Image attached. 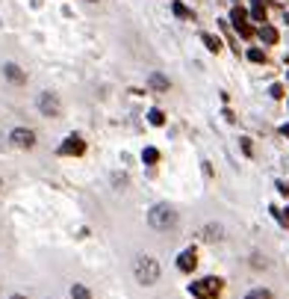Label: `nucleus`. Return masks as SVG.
<instances>
[{
    "mask_svg": "<svg viewBox=\"0 0 289 299\" xmlns=\"http://www.w3.org/2000/svg\"><path fill=\"white\" fill-rule=\"evenodd\" d=\"M12 299H24V296H12Z\"/></svg>",
    "mask_w": 289,
    "mask_h": 299,
    "instance_id": "393cba45",
    "label": "nucleus"
},
{
    "mask_svg": "<svg viewBox=\"0 0 289 299\" xmlns=\"http://www.w3.org/2000/svg\"><path fill=\"white\" fill-rule=\"evenodd\" d=\"M280 134H283V137H289V124H283V127H280Z\"/></svg>",
    "mask_w": 289,
    "mask_h": 299,
    "instance_id": "b1692460",
    "label": "nucleus"
},
{
    "mask_svg": "<svg viewBox=\"0 0 289 299\" xmlns=\"http://www.w3.org/2000/svg\"><path fill=\"white\" fill-rule=\"evenodd\" d=\"M251 3H254V12H251V18L263 24V21H266V6H263V0H251Z\"/></svg>",
    "mask_w": 289,
    "mask_h": 299,
    "instance_id": "ddd939ff",
    "label": "nucleus"
},
{
    "mask_svg": "<svg viewBox=\"0 0 289 299\" xmlns=\"http://www.w3.org/2000/svg\"><path fill=\"white\" fill-rule=\"evenodd\" d=\"M257 33H260V39H263V42H266V45H274V42H277V39H280V36H277V30H274L272 24H266V21H263V27H260V30H257Z\"/></svg>",
    "mask_w": 289,
    "mask_h": 299,
    "instance_id": "1a4fd4ad",
    "label": "nucleus"
},
{
    "mask_svg": "<svg viewBox=\"0 0 289 299\" xmlns=\"http://www.w3.org/2000/svg\"><path fill=\"white\" fill-rule=\"evenodd\" d=\"M71 299H95V296H92V290L86 284H74L71 287Z\"/></svg>",
    "mask_w": 289,
    "mask_h": 299,
    "instance_id": "9d476101",
    "label": "nucleus"
},
{
    "mask_svg": "<svg viewBox=\"0 0 289 299\" xmlns=\"http://www.w3.org/2000/svg\"><path fill=\"white\" fill-rule=\"evenodd\" d=\"M142 160H145V163H156V160H159V151H156V148H145V151H142Z\"/></svg>",
    "mask_w": 289,
    "mask_h": 299,
    "instance_id": "dca6fc26",
    "label": "nucleus"
},
{
    "mask_svg": "<svg viewBox=\"0 0 289 299\" xmlns=\"http://www.w3.org/2000/svg\"><path fill=\"white\" fill-rule=\"evenodd\" d=\"M148 222H151V228L156 231H169L177 225V213H174V208H169V205H153L151 213H148Z\"/></svg>",
    "mask_w": 289,
    "mask_h": 299,
    "instance_id": "f257e3e1",
    "label": "nucleus"
},
{
    "mask_svg": "<svg viewBox=\"0 0 289 299\" xmlns=\"http://www.w3.org/2000/svg\"><path fill=\"white\" fill-rule=\"evenodd\" d=\"M242 151H245V154H251V151H254V148H251V140H242Z\"/></svg>",
    "mask_w": 289,
    "mask_h": 299,
    "instance_id": "4be33fe9",
    "label": "nucleus"
},
{
    "mask_svg": "<svg viewBox=\"0 0 289 299\" xmlns=\"http://www.w3.org/2000/svg\"><path fill=\"white\" fill-rule=\"evenodd\" d=\"M0 190H3V181H0Z\"/></svg>",
    "mask_w": 289,
    "mask_h": 299,
    "instance_id": "a878e982",
    "label": "nucleus"
},
{
    "mask_svg": "<svg viewBox=\"0 0 289 299\" xmlns=\"http://www.w3.org/2000/svg\"><path fill=\"white\" fill-rule=\"evenodd\" d=\"M201 42H204V45H207V48H210L213 53H219V51H221V39H216V36L204 33V36H201Z\"/></svg>",
    "mask_w": 289,
    "mask_h": 299,
    "instance_id": "9b49d317",
    "label": "nucleus"
},
{
    "mask_svg": "<svg viewBox=\"0 0 289 299\" xmlns=\"http://www.w3.org/2000/svg\"><path fill=\"white\" fill-rule=\"evenodd\" d=\"M148 119H151V124H156V127H159V124H166V116H162V110H151V113H148Z\"/></svg>",
    "mask_w": 289,
    "mask_h": 299,
    "instance_id": "2eb2a0df",
    "label": "nucleus"
},
{
    "mask_svg": "<svg viewBox=\"0 0 289 299\" xmlns=\"http://www.w3.org/2000/svg\"><path fill=\"white\" fill-rule=\"evenodd\" d=\"M177 267H180L183 273H192V270L198 267V255H195V249H186V252H180V258H177Z\"/></svg>",
    "mask_w": 289,
    "mask_h": 299,
    "instance_id": "6e6552de",
    "label": "nucleus"
},
{
    "mask_svg": "<svg viewBox=\"0 0 289 299\" xmlns=\"http://www.w3.org/2000/svg\"><path fill=\"white\" fill-rule=\"evenodd\" d=\"M286 21H289V12H286Z\"/></svg>",
    "mask_w": 289,
    "mask_h": 299,
    "instance_id": "cd10ccee",
    "label": "nucleus"
},
{
    "mask_svg": "<svg viewBox=\"0 0 289 299\" xmlns=\"http://www.w3.org/2000/svg\"><path fill=\"white\" fill-rule=\"evenodd\" d=\"M171 9H174V15H177V18H192V12H189V9L183 6V3H174Z\"/></svg>",
    "mask_w": 289,
    "mask_h": 299,
    "instance_id": "f3484780",
    "label": "nucleus"
},
{
    "mask_svg": "<svg viewBox=\"0 0 289 299\" xmlns=\"http://www.w3.org/2000/svg\"><path fill=\"white\" fill-rule=\"evenodd\" d=\"M9 140H12V145H18V148H33L35 145V134L33 130H27V127H15Z\"/></svg>",
    "mask_w": 289,
    "mask_h": 299,
    "instance_id": "423d86ee",
    "label": "nucleus"
},
{
    "mask_svg": "<svg viewBox=\"0 0 289 299\" xmlns=\"http://www.w3.org/2000/svg\"><path fill=\"white\" fill-rule=\"evenodd\" d=\"M83 151H86V142H83V137H77V134H71L68 140L59 145V154H62V157H71V154L80 157Z\"/></svg>",
    "mask_w": 289,
    "mask_h": 299,
    "instance_id": "20e7f679",
    "label": "nucleus"
},
{
    "mask_svg": "<svg viewBox=\"0 0 289 299\" xmlns=\"http://www.w3.org/2000/svg\"><path fill=\"white\" fill-rule=\"evenodd\" d=\"M148 83H151L156 92H166V89H169V80H166L162 74H151V80H148Z\"/></svg>",
    "mask_w": 289,
    "mask_h": 299,
    "instance_id": "f8f14e48",
    "label": "nucleus"
},
{
    "mask_svg": "<svg viewBox=\"0 0 289 299\" xmlns=\"http://www.w3.org/2000/svg\"><path fill=\"white\" fill-rule=\"evenodd\" d=\"M272 98H283V86H280V83H274L272 86Z\"/></svg>",
    "mask_w": 289,
    "mask_h": 299,
    "instance_id": "412c9836",
    "label": "nucleus"
},
{
    "mask_svg": "<svg viewBox=\"0 0 289 299\" xmlns=\"http://www.w3.org/2000/svg\"><path fill=\"white\" fill-rule=\"evenodd\" d=\"M133 273H136L139 284H156V279H159V264L145 255V258H139L136 264H133Z\"/></svg>",
    "mask_w": 289,
    "mask_h": 299,
    "instance_id": "f03ea898",
    "label": "nucleus"
},
{
    "mask_svg": "<svg viewBox=\"0 0 289 299\" xmlns=\"http://www.w3.org/2000/svg\"><path fill=\"white\" fill-rule=\"evenodd\" d=\"M245 18H248V15H245V9H239V6L233 9V12H230V21H233V27H239V24H245Z\"/></svg>",
    "mask_w": 289,
    "mask_h": 299,
    "instance_id": "4468645a",
    "label": "nucleus"
},
{
    "mask_svg": "<svg viewBox=\"0 0 289 299\" xmlns=\"http://www.w3.org/2000/svg\"><path fill=\"white\" fill-rule=\"evenodd\" d=\"M89 3H98V0H89Z\"/></svg>",
    "mask_w": 289,
    "mask_h": 299,
    "instance_id": "bb28decb",
    "label": "nucleus"
},
{
    "mask_svg": "<svg viewBox=\"0 0 289 299\" xmlns=\"http://www.w3.org/2000/svg\"><path fill=\"white\" fill-rule=\"evenodd\" d=\"M38 110H42L48 119H53V116H59V113H62V104H59V98H56L53 92H45V95L38 98Z\"/></svg>",
    "mask_w": 289,
    "mask_h": 299,
    "instance_id": "39448f33",
    "label": "nucleus"
},
{
    "mask_svg": "<svg viewBox=\"0 0 289 299\" xmlns=\"http://www.w3.org/2000/svg\"><path fill=\"white\" fill-rule=\"evenodd\" d=\"M277 190H280L283 195H289V184H283V181H280V184H277Z\"/></svg>",
    "mask_w": 289,
    "mask_h": 299,
    "instance_id": "5701e85b",
    "label": "nucleus"
},
{
    "mask_svg": "<svg viewBox=\"0 0 289 299\" xmlns=\"http://www.w3.org/2000/svg\"><path fill=\"white\" fill-rule=\"evenodd\" d=\"M207 240H221V228L219 225H210V228H207Z\"/></svg>",
    "mask_w": 289,
    "mask_h": 299,
    "instance_id": "6ab92c4d",
    "label": "nucleus"
},
{
    "mask_svg": "<svg viewBox=\"0 0 289 299\" xmlns=\"http://www.w3.org/2000/svg\"><path fill=\"white\" fill-rule=\"evenodd\" d=\"M286 219H289V211H286Z\"/></svg>",
    "mask_w": 289,
    "mask_h": 299,
    "instance_id": "c85d7f7f",
    "label": "nucleus"
},
{
    "mask_svg": "<svg viewBox=\"0 0 289 299\" xmlns=\"http://www.w3.org/2000/svg\"><path fill=\"white\" fill-rule=\"evenodd\" d=\"M248 59H251V62H266V53L254 48V51H248Z\"/></svg>",
    "mask_w": 289,
    "mask_h": 299,
    "instance_id": "aec40b11",
    "label": "nucleus"
},
{
    "mask_svg": "<svg viewBox=\"0 0 289 299\" xmlns=\"http://www.w3.org/2000/svg\"><path fill=\"white\" fill-rule=\"evenodd\" d=\"M219 287H221L219 279H204V282L192 284L189 290H192V296H198V299H210V296H216V293H219Z\"/></svg>",
    "mask_w": 289,
    "mask_h": 299,
    "instance_id": "7ed1b4c3",
    "label": "nucleus"
},
{
    "mask_svg": "<svg viewBox=\"0 0 289 299\" xmlns=\"http://www.w3.org/2000/svg\"><path fill=\"white\" fill-rule=\"evenodd\" d=\"M3 77H6L9 83H15V86L27 83V74H24V71H21V65H15V62H6V65H3Z\"/></svg>",
    "mask_w": 289,
    "mask_h": 299,
    "instance_id": "0eeeda50",
    "label": "nucleus"
},
{
    "mask_svg": "<svg viewBox=\"0 0 289 299\" xmlns=\"http://www.w3.org/2000/svg\"><path fill=\"white\" fill-rule=\"evenodd\" d=\"M245 299H272V293L260 287V290H251V293H248V296H245Z\"/></svg>",
    "mask_w": 289,
    "mask_h": 299,
    "instance_id": "a211bd4d",
    "label": "nucleus"
}]
</instances>
